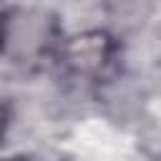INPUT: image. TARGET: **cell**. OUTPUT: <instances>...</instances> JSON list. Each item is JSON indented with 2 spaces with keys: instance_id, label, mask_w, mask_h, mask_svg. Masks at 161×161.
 Instances as JSON below:
<instances>
[{
  "instance_id": "obj_1",
  "label": "cell",
  "mask_w": 161,
  "mask_h": 161,
  "mask_svg": "<svg viewBox=\"0 0 161 161\" xmlns=\"http://www.w3.org/2000/svg\"><path fill=\"white\" fill-rule=\"evenodd\" d=\"M53 25L43 13L33 10H10L0 13V50H8L20 58L40 55L53 45Z\"/></svg>"
},
{
  "instance_id": "obj_2",
  "label": "cell",
  "mask_w": 161,
  "mask_h": 161,
  "mask_svg": "<svg viewBox=\"0 0 161 161\" xmlns=\"http://www.w3.org/2000/svg\"><path fill=\"white\" fill-rule=\"evenodd\" d=\"M58 55L60 60L80 75H93L108 65L113 58V40L103 30H86L65 38L58 43Z\"/></svg>"
},
{
  "instance_id": "obj_3",
  "label": "cell",
  "mask_w": 161,
  "mask_h": 161,
  "mask_svg": "<svg viewBox=\"0 0 161 161\" xmlns=\"http://www.w3.org/2000/svg\"><path fill=\"white\" fill-rule=\"evenodd\" d=\"M8 121H10V116H8V108L0 103V141H3L5 131H8Z\"/></svg>"
},
{
  "instance_id": "obj_4",
  "label": "cell",
  "mask_w": 161,
  "mask_h": 161,
  "mask_svg": "<svg viewBox=\"0 0 161 161\" xmlns=\"http://www.w3.org/2000/svg\"><path fill=\"white\" fill-rule=\"evenodd\" d=\"M0 161H23V158H20V156H3Z\"/></svg>"
}]
</instances>
